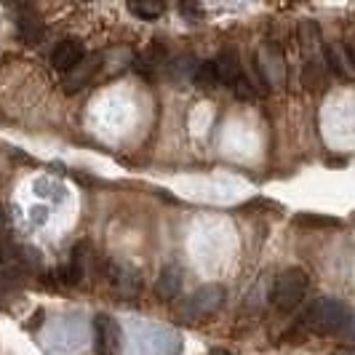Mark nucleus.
<instances>
[{
    "instance_id": "6ab92c4d",
    "label": "nucleus",
    "mask_w": 355,
    "mask_h": 355,
    "mask_svg": "<svg viewBox=\"0 0 355 355\" xmlns=\"http://www.w3.org/2000/svg\"><path fill=\"white\" fill-rule=\"evenodd\" d=\"M232 89H235V94H238V99H241V102H254V99L259 96L246 72H241V78L235 80V86H232Z\"/></svg>"
},
{
    "instance_id": "39448f33",
    "label": "nucleus",
    "mask_w": 355,
    "mask_h": 355,
    "mask_svg": "<svg viewBox=\"0 0 355 355\" xmlns=\"http://www.w3.org/2000/svg\"><path fill=\"white\" fill-rule=\"evenodd\" d=\"M225 302V288L222 286H200L196 294L190 297V302L184 304V315L187 318H203V315H211L216 313Z\"/></svg>"
},
{
    "instance_id": "1a4fd4ad",
    "label": "nucleus",
    "mask_w": 355,
    "mask_h": 355,
    "mask_svg": "<svg viewBox=\"0 0 355 355\" xmlns=\"http://www.w3.org/2000/svg\"><path fill=\"white\" fill-rule=\"evenodd\" d=\"M86 56V51H83V43L80 40H62L56 49H53L51 53V64H53V70H59V72H70L80 59Z\"/></svg>"
},
{
    "instance_id": "4be33fe9",
    "label": "nucleus",
    "mask_w": 355,
    "mask_h": 355,
    "mask_svg": "<svg viewBox=\"0 0 355 355\" xmlns=\"http://www.w3.org/2000/svg\"><path fill=\"white\" fill-rule=\"evenodd\" d=\"M6 6H17V8H24V6H30L33 0H3Z\"/></svg>"
},
{
    "instance_id": "a211bd4d",
    "label": "nucleus",
    "mask_w": 355,
    "mask_h": 355,
    "mask_svg": "<svg viewBox=\"0 0 355 355\" xmlns=\"http://www.w3.org/2000/svg\"><path fill=\"white\" fill-rule=\"evenodd\" d=\"M196 80L198 86H216L219 83V75H216V64L214 62H200L196 67Z\"/></svg>"
},
{
    "instance_id": "7ed1b4c3",
    "label": "nucleus",
    "mask_w": 355,
    "mask_h": 355,
    "mask_svg": "<svg viewBox=\"0 0 355 355\" xmlns=\"http://www.w3.org/2000/svg\"><path fill=\"white\" fill-rule=\"evenodd\" d=\"M257 67L262 72V78H265V83L272 89H284L286 86V62H284V53L278 46H272V43H265L259 53H257Z\"/></svg>"
},
{
    "instance_id": "5701e85b",
    "label": "nucleus",
    "mask_w": 355,
    "mask_h": 355,
    "mask_svg": "<svg viewBox=\"0 0 355 355\" xmlns=\"http://www.w3.org/2000/svg\"><path fill=\"white\" fill-rule=\"evenodd\" d=\"M209 355H230V353H225V350H211Z\"/></svg>"
},
{
    "instance_id": "f257e3e1",
    "label": "nucleus",
    "mask_w": 355,
    "mask_h": 355,
    "mask_svg": "<svg viewBox=\"0 0 355 355\" xmlns=\"http://www.w3.org/2000/svg\"><path fill=\"white\" fill-rule=\"evenodd\" d=\"M347 323L350 310L337 300H315L302 313V326L313 334H337L347 329Z\"/></svg>"
},
{
    "instance_id": "2eb2a0df",
    "label": "nucleus",
    "mask_w": 355,
    "mask_h": 355,
    "mask_svg": "<svg viewBox=\"0 0 355 355\" xmlns=\"http://www.w3.org/2000/svg\"><path fill=\"white\" fill-rule=\"evenodd\" d=\"M125 6H128V11H131L134 17L142 19V21H155V19H160L163 11H166V3H163V0H128Z\"/></svg>"
},
{
    "instance_id": "f8f14e48",
    "label": "nucleus",
    "mask_w": 355,
    "mask_h": 355,
    "mask_svg": "<svg viewBox=\"0 0 355 355\" xmlns=\"http://www.w3.org/2000/svg\"><path fill=\"white\" fill-rule=\"evenodd\" d=\"M300 46H302L304 59H318L323 56V40H320V30L315 21H302L300 24Z\"/></svg>"
},
{
    "instance_id": "f03ea898",
    "label": "nucleus",
    "mask_w": 355,
    "mask_h": 355,
    "mask_svg": "<svg viewBox=\"0 0 355 355\" xmlns=\"http://www.w3.org/2000/svg\"><path fill=\"white\" fill-rule=\"evenodd\" d=\"M304 291H307V275H304V270L288 267V270H284L275 278V284L270 288V304L278 313H291L304 300Z\"/></svg>"
},
{
    "instance_id": "9d476101",
    "label": "nucleus",
    "mask_w": 355,
    "mask_h": 355,
    "mask_svg": "<svg viewBox=\"0 0 355 355\" xmlns=\"http://www.w3.org/2000/svg\"><path fill=\"white\" fill-rule=\"evenodd\" d=\"M329 64H326V56H318V59H304L302 67V86L313 94H318L329 86Z\"/></svg>"
},
{
    "instance_id": "423d86ee",
    "label": "nucleus",
    "mask_w": 355,
    "mask_h": 355,
    "mask_svg": "<svg viewBox=\"0 0 355 355\" xmlns=\"http://www.w3.org/2000/svg\"><path fill=\"white\" fill-rule=\"evenodd\" d=\"M102 62H105V53H89V56H83V59L67 72V78H64V83H62L64 94H78L83 86H89L91 80L96 78V72L102 70Z\"/></svg>"
},
{
    "instance_id": "6e6552de",
    "label": "nucleus",
    "mask_w": 355,
    "mask_h": 355,
    "mask_svg": "<svg viewBox=\"0 0 355 355\" xmlns=\"http://www.w3.org/2000/svg\"><path fill=\"white\" fill-rule=\"evenodd\" d=\"M110 284H112V288H115L121 297H128V300L142 291V278H139V272L128 265L110 267Z\"/></svg>"
},
{
    "instance_id": "4468645a",
    "label": "nucleus",
    "mask_w": 355,
    "mask_h": 355,
    "mask_svg": "<svg viewBox=\"0 0 355 355\" xmlns=\"http://www.w3.org/2000/svg\"><path fill=\"white\" fill-rule=\"evenodd\" d=\"M216 75H219V83H225V86H235V80L241 78V59H238V53L235 51H222L216 56Z\"/></svg>"
},
{
    "instance_id": "dca6fc26",
    "label": "nucleus",
    "mask_w": 355,
    "mask_h": 355,
    "mask_svg": "<svg viewBox=\"0 0 355 355\" xmlns=\"http://www.w3.org/2000/svg\"><path fill=\"white\" fill-rule=\"evenodd\" d=\"M294 225L304 227V230H334L342 222H339L337 216H326V214H297Z\"/></svg>"
},
{
    "instance_id": "0eeeda50",
    "label": "nucleus",
    "mask_w": 355,
    "mask_h": 355,
    "mask_svg": "<svg viewBox=\"0 0 355 355\" xmlns=\"http://www.w3.org/2000/svg\"><path fill=\"white\" fill-rule=\"evenodd\" d=\"M323 56H326L331 75H337L342 80H355V59L350 56L345 43H329L323 49Z\"/></svg>"
},
{
    "instance_id": "aec40b11",
    "label": "nucleus",
    "mask_w": 355,
    "mask_h": 355,
    "mask_svg": "<svg viewBox=\"0 0 355 355\" xmlns=\"http://www.w3.org/2000/svg\"><path fill=\"white\" fill-rule=\"evenodd\" d=\"M179 8L187 19H203V8L198 0H179Z\"/></svg>"
},
{
    "instance_id": "412c9836",
    "label": "nucleus",
    "mask_w": 355,
    "mask_h": 355,
    "mask_svg": "<svg viewBox=\"0 0 355 355\" xmlns=\"http://www.w3.org/2000/svg\"><path fill=\"white\" fill-rule=\"evenodd\" d=\"M345 46H347V51H350V56L355 59V33H350V35H347V40H345Z\"/></svg>"
},
{
    "instance_id": "f3484780",
    "label": "nucleus",
    "mask_w": 355,
    "mask_h": 355,
    "mask_svg": "<svg viewBox=\"0 0 355 355\" xmlns=\"http://www.w3.org/2000/svg\"><path fill=\"white\" fill-rule=\"evenodd\" d=\"M166 64V51L160 49V46H153V49H147V51L137 59V67H139V72H144V75H153V72H158L160 67Z\"/></svg>"
},
{
    "instance_id": "9b49d317",
    "label": "nucleus",
    "mask_w": 355,
    "mask_h": 355,
    "mask_svg": "<svg viewBox=\"0 0 355 355\" xmlns=\"http://www.w3.org/2000/svg\"><path fill=\"white\" fill-rule=\"evenodd\" d=\"M17 27H19V37H21L24 43H37V40L43 37V21H40V17H37L30 6L19 8Z\"/></svg>"
},
{
    "instance_id": "20e7f679",
    "label": "nucleus",
    "mask_w": 355,
    "mask_h": 355,
    "mask_svg": "<svg viewBox=\"0 0 355 355\" xmlns=\"http://www.w3.org/2000/svg\"><path fill=\"white\" fill-rule=\"evenodd\" d=\"M94 347L96 355H121L123 337H121V326L112 315L99 313L94 318Z\"/></svg>"
},
{
    "instance_id": "ddd939ff",
    "label": "nucleus",
    "mask_w": 355,
    "mask_h": 355,
    "mask_svg": "<svg viewBox=\"0 0 355 355\" xmlns=\"http://www.w3.org/2000/svg\"><path fill=\"white\" fill-rule=\"evenodd\" d=\"M179 291H182V272L177 267H166L160 272V278L155 281V297L160 302H168V300L177 297Z\"/></svg>"
}]
</instances>
